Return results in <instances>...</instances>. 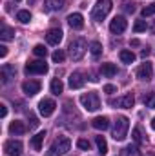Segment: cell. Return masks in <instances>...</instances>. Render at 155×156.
Listing matches in <instances>:
<instances>
[{
    "label": "cell",
    "mask_w": 155,
    "mask_h": 156,
    "mask_svg": "<svg viewBox=\"0 0 155 156\" xmlns=\"http://www.w3.org/2000/svg\"><path fill=\"white\" fill-rule=\"evenodd\" d=\"M70 56L71 60H80L84 55H86V49H88V44L84 38H75L71 44H70Z\"/></svg>",
    "instance_id": "5"
},
{
    "label": "cell",
    "mask_w": 155,
    "mask_h": 156,
    "mask_svg": "<svg viewBox=\"0 0 155 156\" xmlns=\"http://www.w3.org/2000/svg\"><path fill=\"white\" fill-rule=\"evenodd\" d=\"M6 55H7V47H6V45H0V56L4 58Z\"/></svg>",
    "instance_id": "40"
},
{
    "label": "cell",
    "mask_w": 155,
    "mask_h": 156,
    "mask_svg": "<svg viewBox=\"0 0 155 156\" xmlns=\"http://www.w3.org/2000/svg\"><path fill=\"white\" fill-rule=\"evenodd\" d=\"M44 138H46V131H40V133H37V134L31 138V147H33L35 151H40V149H42Z\"/></svg>",
    "instance_id": "19"
},
{
    "label": "cell",
    "mask_w": 155,
    "mask_h": 156,
    "mask_svg": "<svg viewBox=\"0 0 155 156\" xmlns=\"http://www.w3.org/2000/svg\"><path fill=\"white\" fill-rule=\"evenodd\" d=\"M55 109H57V104H55L53 100H49V98H44V100L39 104V113L44 118L51 116V115L55 113Z\"/></svg>",
    "instance_id": "7"
},
{
    "label": "cell",
    "mask_w": 155,
    "mask_h": 156,
    "mask_svg": "<svg viewBox=\"0 0 155 156\" xmlns=\"http://www.w3.org/2000/svg\"><path fill=\"white\" fill-rule=\"evenodd\" d=\"M112 11V0H97L93 11H91V18L95 22H102Z\"/></svg>",
    "instance_id": "3"
},
{
    "label": "cell",
    "mask_w": 155,
    "mask_h": 156,
    "mask_svg": "<svg viewBox=\"0 0 155 156\" xmlns=\"http://www.w3.org/2000/svg\"><path fill=\"white\" fill-rule=\"evenodd\" d=\"M95 144H97V147H99V154L100 156H104L108 153V144H106L104 136H95Z\"/></svg>",
    "instance_id": "22"
},
{
    "label": "cell",
    "mask_w": 155,
    "mask_h": 156,
    "mask_svg": "<svg viewBox=\"0 0 155 156\" xmlns=\"http://www.w3.org/2000/svg\"><path fill=\"white\" fill-rule=\"evenodd\" d=\"M22 91H24V94H28V96H35L40 91V83L37 80H28V82L22 83Z\"/></svg>",
    "instance_id": "12"
},
{
    "label": "cell",
    "mask_w": 155,
    "mask_h": 156,
    "mask_svg": "<svg viewBox=\"0 0 155 156\" xmlns=\"http://www.w3.org/2000/svg\"><path fill=\"white\" fill-rule=\"evenodd\" d=\"M70 147H71V140H70L68 136H59V138L51 144V147L47 149L46 156H62L70 151Z\"/></svg>",
    "instance_id": "1"
},
{
    "label": "cell",
    "mask_w": 155,
    "mask_h": 156,
    "mask_svg": "<svg viewBox=\"0 0 155 156\" xmlns=\"http://www.w3.org/2000/svg\"><path fill=\"white\" fill-rule=\"evenodd\" d=\"M122 9H124L126 13H133V11H135V4H133L131 0H124V2H122Z\"/></svg>",
    "instance_id": "31"
},
{
    "label": "cell",
    "mask_w": 155,
    "mask_h": 156,
    "mask_svg": "<svg viewBox=\"0 0 155 156\" xmlns=\"http://www.w3.org/2000/svg\"><path fill=\"white\" fill-rule=\"evenodd\" d=\"M33 53H35V55H37V56H46V55H47V49H46V47H44V45H35V47H33Z\"/></svg>",
    "instance_id": "32"
},
{
    "label": "cell",
    "mask_w": 155,
    "mask_h": 156,
    "mask_svg": "<svg viewBox=\"0 0 155 156\" xmlns=\"http://www.w3.org/2000/svg\"><path fill=\"white\" fill-rule=\"evenodd\" d=\"M152 15H155V2L142 9V16H152Z\"/></svg>",
    "instance_id": "33"
},
{
    "label": "cell",
    "mask_w": 155,
    "mask_h": 156,
    "mask_svg": "<svg viewBox=\"0 0 155 156\" xmlns=\"http://www.w3.org/2000/svg\"><path fill=\"white\" fill-rule=\"evenodd\" d=\"M26 73L28 75H44L47 73V64L44 60H35V62H29L26 66Z\"/></svg>",
    "instance_id": "6"
},
{
    "label": "cell",
    "mask_w": 155,
    "mask_h": 156,
    "mask_svg": "<svg viewBox=\"0 0 155 156\" xmlns=\"http://www.w3.org/2000/svg\"><path fill=\"white\" fill-rule=\"evenodd\" d=\"M131 136H133V140L137 142V144H142L144 140H142V136H141V127H135L133 129V133H131Z\"/></svg>",
    "instance_id": "35"
},
{
    "label": "cell",
    "mask_w": 155,
    "mask_h": 156,
    "mask_svg": "<svg viewBox=\"0 0 155 156\" xmlns=\"http://www.w3.org/2000/svg\"><path fill=\"white\" fill-rule=\"evenodd\" d=\"M29 122H31V123H29V129H35V127L39 125V120H37V118L33 116V115L29 116Z\"/></svg>",
    "instance_id": "38"
},
{
    "label": "cell",
    "mask_w": 155,
    "mask_h": 156,
    "mask_svg": "<svg viewBox=\"0 0 155 156\" xmlns=\"http://www.w3.org/2000/svg\"><path fill=\"white\" fill-rule=\"evenodd\" d=\"M9 133H11V134H24V133H26V125H24V122H20V120L11 122V125H9Z\"/></svg>",
    "instance_id": "18"
},
{
    "label": "cell",
    "mask_w": 155,
    "mask_h": 156,
    "mask_svg": "<svg viewBox=\"0 0 155 156\" xmlns=\"http://www.w3.org/2000/svg\"><path fill=\"white\" fill-rule=\"evenodd\" d=\"M150 29H152V33H153V35H155V22H153V24H152V27H150Z\"/></svg>",
    "instance_id": "42"
},
{
    "label": "cell",
    "mask_w": 155,
    "mask_h": 156,
    "mask_svg": "<svg viewBox=\"0 0 155 156\" xmlns=\"http://www.w3.org/2000/svg\"><path fill=\"white\" fill-rule=\"evenodd\" d=\"M148 55H150V49H148V47H146V49H142V51H141V56H142V58H146V56H148Z\"/></svg>",
    "instance_id": "41"
},
{
    "label": "cell",
    "mask_w": 155,
    "mask_h": 156,
    "mask_svg": "<svg viewBox=\"0 0 155 156\" xmlns=\"http://www.w3.org/2000/svg\"><path fill=\"white\" fill-rule=\"evenodd\" d=\"M146 27H148V26H146L144 20H137V22L133 24V31H135V33H142V31H146Z\"/></svg>",
    "instance_id": "30"
},
{
    "label": "cell",
    "mask_w": 155,
    "mask_h": 156,
    "mask_svg": "<svg viewBox=\"0 0 155 156\" xmlns=\"http://www.w3.org/2000/svg\"><path fill=\"white\" fill-rule=\"evenodd\" d=\"M152 127H153V129H155V118H153V120H152Z\"/></svg>",
    "instance_id": "43"
},
{
    "label": "cell",
    "mask_w": 155,
    "mask_h": 156,
    "mask_svg": "<svg viewBox=\"0 0 155 156\" xmlns=\"http://www.w3.org/2000/svg\"><path fill=\"white\" fill-rule=\"evenodd\" d=\"M6 115H7V107H6V105L2 104V105H0V116L4 118V116H6Z\"/></svg>",
    "instance_id": "39"
},
{
    "label": "cell",
    "mask_w": 155,
    "mask_h": 156,
    "mask_svg": "<svg viewBox=\"0 0 155 156\" xmlns=\"http://www.w3.org/2000/svg\"><path fill=\"white\" fill-rule=\"evenodd\" d=\"M144 105L150 109H155V93H150L144 96Z\"/></svg>",
    "instance_id": "28"
},
{
    "label": "cell",
    "mask_w": 155,
    "mask_h": 156,
    "mask_svg": "<svg viewBox=\"0 0 155 156\" xmlns=\"http://www.w3.org/2000/svg\"><path fill=\"white\" fill-rule=\"evenodd\" d=\"M80 104H82V107H84L86 111L93 113V111H97V109L100 107V98H99L97 93L89 91V93H84V94L80 96Z\"/></svg>",
    "instance_id": "4"
},
{
    "label": "cell",
    "mask_w": 155,
    "mask_h": 156,
    "mask_svg": "<svg viewBox=\"0 0 155 156\" xmlns=\"http://www.w3.org/2000/svg\"><path fill=\"white\" fill-rule=\"evenodd\" d=\"M128 129H130V120L126 116H119L113 123V131H112V136L115 142H122L128 134Z\"/></svg>",
    "instance_id": "2"
},
{
    "label": "cell",
    "mask_w": 155,
    "mask_h": 156,
    "mask_svg": "<svg viewBox=\"0 0 155 156\" xmlns=\"http://www.w3.org/2000/svg\"><path fill=\"white\" fill-rule=\"evenodd\" d=\"M89 51H91V55L97 58V56H100V53H102V45H100L99 42H91V44H89Z\"/></svg>",
    "instance_id": "26"
},
{
    "label": "cell",
    "mask_w": 155,
    "mask_h": 156,
    "mask_svg": "<svg viewBox=\"0 0 155 156\" xmlns=\"http://www.w3.org/2000/svg\"><path fill=\"white\" fill-rule=\"evenodd\" d=\"M64 58H66V55H64L62 49H57V51L53 53V62H62Z\"/></svg>",
    "instance_id": "34"
},
{
    "label": "cell",
    "mask_w": 155,
    "mask_h": 156,
    "mask_svg": "<svg viewBox=\"0 0 155 156\" xmlns=\"http://www.w3.org/2000/svg\"><path fill=\"white\" fill-rule=\"evenodd\" d=\"M124 154L126 156H141V153H139L137 145H126L124 147Z\"/></svg>",
    "instance_id": "27"
},
{
    "label": "cell",
    "mask_w": 155,
    "mask_h": 156,
    "mask_svg": "<svg viewBox=\"0 0 155 156\" xmlns=\"http://www.w3.org/2000/svg\"><path fill=\"white\" fill-rule=\"evenodd\" d=\"M15 2H20V0H15Z\"/></svg>",
    "instance_id": "44"
},
{
    "label": "cell",
    "mask_w": 155,
    "mask_h": 156,
    "mask_svg": "<svg viewBox=\"0 0 155 156\" xmlns=\"http://www.w3.org/2000/svg\"><path fill=\"white\" fill-rule=\"evenodd\" d=\"M84 75L82 73H78V71H75V73H71L70 75V87L71 89H80L82 85H84Z\"/></svg>",
    "instance_id": "15"
},
{
    "label": "cell",
    "mask_w": 155,
    "mask_h": 156,
    "mask_svg": "<svg viewBox=\"0 0 155 156\" xmlns=\"http://www.w3.org/2000/svg\"><path fill=\"white\" fill-rule=\"evenodd\" d=\"M62 31L60 29H49L47 33H46V40H47V44H51V45H59L60 44V40H62Z\"/></svg>",
    "instance_id": "14"
},
{
    "label": "cell",
    "mask_w": 155,
    "mask_h": 156,
    "mask_svg": "<svg viewBox=\"0 0 155 156\" xmlns=\"http://www.w3.org/2000/svg\"><path fill=\"white\" fill-rule=\"evenodd\" d=\"M17 18H18V20L22 22V24H28V22L31 20V13H29V11H18Z\"/></svg>",
    "instance_id": "29"
},
{
    "label": "cell",
    "mask_w": 155,
    "mask_h": 156,
    "mask_svg": "<svg viewBox=\"0 0 155 156\" xmlns=\"http://www.w3.org/2000/svg\"><path fill=\"white\" fill-rule=\"evenodd\" d=\"M126 26H128V22H126L124 16H115V18L110 22V31H112L113 35H120V33H124Z\"/></svg>",
    "instance_id": "9"
},
{
    "label": "cell",
    "mask_w": 155,
    "mask_h": 156,
    "mask_svg": "<svg viewBox=\"0 0 155 156\" xmlns=\"http://www.w3.org/2000/svg\"><path fill=\"white\" fill-rule=\"evenodd\" d=\"M4 151L9 156H20L22 154V144L18 140H9L4 144Z\"/></svg>",
    "instance_id": "8"
},
{
    "label": "cell",
    "mask_w": 155,
    "mask_h": 156,
    "mask_svg": "<svg viewBox=\"0 0 155 156\" xmlns=\"http://www.w3.org/2000/svg\"><path fill=\"white\" fill-rule=\"evenodd\" d=\"M100 73H102L104 76H108V78L115 76V75H117L115 64H102V66H100Z\"/></svg>",
    "instance_id": "20"
},
{
    "label": "cell",
    "mask_w": 155,
    "mask_h": 156,
    "mask_svg": "<svg viewBox=\"0 0 155 156\" xmlns=\"http://www.w3.org/2000/svg\"><path fill=\"white\" fill-rule=\"evenodd\" d=\"M0 78H2V83H9L15 78V67L9 64H4L0 69Z\"/></svg>",
    "instance_id": "13"
},
{
    "label": "cell",
    "mask_w": 155,
    "mask_h": 156,
    "mask_svg": "<svg viewBox=\"0 0 155 156\" xmlns=\"http://www.w3.org/2000/svg\"><path fill=\"white\" fill-rule=\"evenodd\" d=\"M104 93L113 94V93H117V87H115V85H112V83H108V85H104Z\"/></svg>",
    "instance_id": "37"
},
{
    "label": "cell",
    "mask_w": 155,
    "mask_h": 156,
    "mask_svg": "<svg viewBox=\"0 0 155 156\" xmlns=\"http://www.w3.org/2000/svg\"><path fill=\"white\" fill-rule=\"evenodd\" d=\"M0 38L4 40V42H7V40H13V38H15V31H13L11 27L4 26V27H2V31H0Z\"/></svg>",
    "instance_id": "25"
},
{
    "label": "cell",
    "mask_w": 155,
    "mask_h": 156,
    "mask_svg": "<svg viewBox=\"0 0 155 156\" xmlns=\"http://www.w3.org/2000/svg\"><path fill=\"white\" fill-rule=\"evenodd\" d=\"M68 24H70L73 29H82V27H84V18H82L80 13H71V15L68 16Z\"/></svg>",
    "instance_id": "16"
},
{
    "label": "cell",
    "mask_w": 155,
    "mask_h": 156,
    "mask_svg": "<svg viewBox=\"0 0 155 156\" xmlns=\"http://www.w3.org/2000/svg\"><path fill=\"white\" fill-rule=\"evenodd\" d=\"M135 104V98L131 93H126L124 96L117 98V100H112V105H119V107H124V109H131Z\"/></svg>",
    "instance_id": "10"
},
{
    "label": "cell",
    "mask_w": 155,
    "mask_h": 156,
    "mask_svg": "<svg viewBox=\"0 0 155 156\" xmlns=\"http://www.w3.org/2000/svg\"><path fill=\"white\" fill-rule=\"evenodd\" d=\"M152 75H153V66H152L150 62H144V64L137 69V78H139V80L148 82V80H152Z\"/></svg>",
    "instance_id": "11"
},
{
    "label": "cell",
    "mask_w": 155,
    "mask_h": 156,
    "mask_svg": "<svg viewBox=\"0 0 155 156\" xmlns=\"http://www.w3.org/2000/svg\"><path fill=\"white\" fill-rule=\"evenodd\" d=\"M77 147L78 149H82V151H89V142L84 140V138H80V140L77 142Z\"/></svg>",
    "instance_id": "36"
},
{
    "label": "cell",
    "mask_w": 155,
    "mask_h": 156,
    "mask_svg": "<svg viewBox=\"0 0 155 156\" xmlns=\"http://www.w3.org/2000/svg\"><path fill=\"white\" fill-rule=\"evenodd\" d=\"M49 89H51V93H53V94H57V96H59V94L64 91V83H62L59 78H53V80H51V85H49Z\"/></svg>",
    "instance_id": "21"
},
{
    "label": "cell",
    "mask_w": 155,
    "mask_h": 156,
    "mask_svg": "<svg viewBox=\"0 0 155 156\" xmlns=\"http://www.w3.org/2000/svg\"><path fill=\"white\" fill-rule=\"evenodd\" d=\"M119 56H120V60H122L124 64H133V60H135V55H133L131 51H128V49H122Z\"/></svg>",
    "instance_id": "24"
},
{
    "label": "cell",
    "mask_w": 155,
    "mask_h": 156,
    "mask_svg": "<svg viewBox=\"0 0 155 156\" xmlns=\"http://www.w3.org/2000/svg\"><path fill=\"white\" fill-rule=\"evenodd\" d=\"M91 125H93L97 131H106V129L110 127V120H108V116H97V118H93Z\"/></svg>",
    "instance_id": "17"
},
{
    "label": "cell",
    "mask_w": 155,
    "mask_h": 156,
    "mask_svg": "<svg viewBox=\"0 0 155 156\" xmlns=\"http://www.w3.org/2000/svg\"><path fill=\"white\" fill-rule=\"evenodd\" d=\"M64 0H46V11H59Z\"/></svg>",
    "instance_id": "23"
}]
</instances>
